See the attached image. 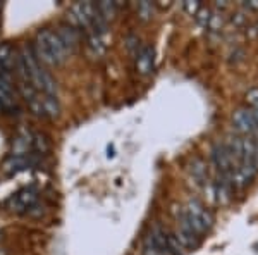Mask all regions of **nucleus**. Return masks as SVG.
I'll return each instance as SVG.
<instances>
[{
    "label": "nucleus",
    "mask_w": 258,
    "mask_h": 255,
    "mask_svg": "<svg viewBox=\"0 0 258 255\" xmlns=\"http://www.w3.org/2000/svg\"><path fill=\"white\" fill-rule=\"evenodd\" d=\"M0 11H2V4H0Z\"/></svg>",
    "instance_id": "nucleus-29"
},
{
    "label": "nucleus",
    "mask_w": 258,
    "mask_h": 255,
    "mask_svg": "<svg viewBox=\"0 0 258 255\" xmlns=\"http://www.w3.org/2000/svg\"><path fill=\"white\" fill-rule=\"evenodd\" d=\"M256 173H258V171L255 169V167L239 162V164L236 166L234 169H232V173H231V185H232V188L248 186L249 183L255 179Z\"/></svg>",
    "instance_id": "nucleus-7"
},
{
    "label": "nucleus",
    "mask_w": 258,
    "mask_h": 255,
    "mask_svg": "<svg viewBox=\"0 0 258 255\" xmlns=\"http://www.w3.org/2000/svg\"><path fill=\"white\" fill-rule=\"evenodd\" d=\"M107 156H109V157H114V148L109 147V154H107Z\"/></svg>",
    "instance_id": "nucleus-28"
},
{
    "label": "nucleus",
    "mask_w": 258,
    "mask_h": 255,
    "mask_svg": "<svg viewBox=\"0 0 258 255\" xmlns=\"http://www.w3.org/2000/svg\"><path fill=\"white\" fill-rule=\"evenodd\" d=\"M182 9H184L186 14L197 16V14H198V11L202 9V4L197 2V0H188V2L182 4Z\"/></svg>",
    "instance_id": "nucleus-21"
},
{
    "label": "nucleus",
    "mask_w": 258,
    "mask_h": 255,
    "mask_svg": "<svg viewBox=\"0 0 258 255\" xmlns=\"http://www.w3.org/2000/svg\"><path fill=\"white\" fill-rule=\"evenodd\" d=\"M244 98H246L248 106H251V109H258V88H249Z\"/></svg>",
    "instance_id": "nucleus-22"
},
{
    "label": "nucleus",
    "mask_w": 258,
    "mask_h": 255,
    "mask_svg": "<svg viewBox=\"0 0 258 255\" xmlns=\"http://www.w3.org/2000/svg\"><path fill=\"white\" fill-rule=\"evenodd\" d=\"M57 35H59L60 41L64 43L66 50L71 54L74 52V50L78 48V45H80V33H78L76 28L73 26H60L59 31H57Z\"/></svg>",
    "instance_id": "nucleus-9"
},
{
    "label": "nucleus",
    "mask_w": 258,
    "mask_h": 255,
    "mask_svg": "<svg viewBox=\"0 0 258 255\" xmlns=\"http://www.w3.org/2000/svg\"><path fill=\"white\" fill-rule=\"evenodd\" d=\"M177 226L179 228H177L176 236H177V240L181 241V245L184 246V250H197L200 246V238L202 236H198L197 233H195V229L191 228L184 211L177 216Z\"/></svg>",
    "instance_id": "nucleus-4"
},
{
    "label": "nucleus",
    "mask_w": 258,
    "mask_h": 255,
    "mask_svg": "<svg viewBox=\"0 0 258 255\" xmlns=\"http://www.w3.org/2000/svg\"><path fill=\"white\" fill-rule=\"evenodd\" d=\"M153 48L152 47H143L141 52L136 57V69L140 74H150L153 71Z\"/></svg>",
    "instance_id": "nucleus-11"
},
{
    "label": "nucleus",
    "mask_w": 258,
    "mask_h": 255,
    "mask_svg": "<svg viewBox=\"0 0 258 255\" xmlns=\"http://www.w3.org/2000/svg\"><path fill=\"white\" fill-rule=\"evenodd\" d=\"M138 16L143 21H148L153 18V4L150 2H140L138 4Z\"/></svg>",
    "instance_id": "nucleus-18"
},
{
    "label": "nucleus",
    "mask_w": 258,
    "mask_h": 255,
    "mask_svg": "<svg viewBox=\"0 0 258 255\" xmlns=\"http://www.w3.org/2000/svg\"><path fill=\"white\" fill-rule=\"evenodd\" d=\"M210 16H212V11L209 9V7H202V9L198 11V14L195 16V18H197L200 26H202V28H207V26H209Z\"/></svg>",
    "instance_id": "nucleus-19"
},
{
    "label": "nucleus",
    "mask_w": 258,
    "mask_h": 255,
    "mask_svg": "<svg viewBox=\"0 0 258 255\" xmlns=\"http://www.w3.org/2000/svg\"><path fill=\"white\" fill-rule=\"evenodd\" d=\"M167 253L169 255H184L186 250L177 240L176 233H167Z\"/></svg>",
    "instance_id": "nucleus-16"
},
{
    "label": "nucleus",
    "mask_w": 258,
    "mask_h": 255,
    "mask_svg": "<svg viewBox=\"0 0 258 255\" xmlns=\"http://www.w3.org/2000/svg\"><path fill=\"white\" fill-rule=\"evenodd\" d=\"M232 123H234V128L244 136H251L256 129L251 111H246V109H238V111L232 114Z\"/></svg>",
    "instance_id": "nucleus-8"
},
{
    "label": "nucleus",
    "mask_w": 258,
    "mask_h": 255,
    "mask_svg": "<svg viewBox=\"0 0 258 255\" xmlns=\"http://www.w3.org/2000/svg\"><path fill=\"white\" fill-rule=\"evenodd\" d=\"M224 145H226V148H227L229 156L232 157V161L239 164L241 159H243V138L231 135V136H227V141Z\"/></svg>",
    "instance_id": "nucleus-13"
},
{
    "label": "nucleus",
    "mask_w": 258,
    "mask_h": 255,
    "mask_svg": "<svg viewBox=\"0 0 258 255\" xmlns=\"http://www.w3.org/2000/svg\"><path fill=\"white\" fill-rule=\"evenodd\" d=\"M0 111H2V106H0Z\"/></svg>",
    "instance_id": "nucleus-30"
},
{
    "label": "nucleus",
    "mask_w": 258,
    "mask_h": 255,
    "mask_svg": "<svg viewBox=\"0 0 258 255\" xmlns=\"http://www.w3.org/2000/svg\"><path fill=\"white\" fill-rule=\"evenodd\" d=\"M212 161H214L215 167L219 169L220 176H227L231 178V173L232 169H234V161H232V157L229 156L227 148L224 143H214V147H212Z\"/></svg>",
    "instance_id": "nucleus-6"
},
{
    "label": "nucleus",
    "mask_w": 258,
    "mask_h": 255,
    "mask_svg": "<svg viewBox=\"0 0 258 255\" xmlns=\"http://www.w3.org/2000/svg\"><path fill=\"white\" fill-rule=\"evenodd\" d=\"M38 202V193L35 188H23L18 193H14L9 198V209L16 212H28L33 206Z\"/></svg>",
    "instance_id": "nucleus-5"
},
{
    "label": "nucleus",
    "mask_w": 258,
    "mask_h": 255,
    "mask_svg": "<svg viewBox=\"0 0 258 255\" xmlns=\"http://www.w3.org/2000/svg\"><path fill=\"white\" fill-rule=\"evenodd\" d=\"M256 30H258V24H256Z\"/></svg>",
    "instance_id": "nucleus-31"
},
{
    "label": "nucleus",
    "mask_w": 258,
    "mask_h": 255,
    "mask_svg": "<svg viewBox=\"0 0 258 255\" xmlns=\"http://www.w3.org/2000/svg\"><path fill=\"white\" fill-rule=\"evenodd\" d=\"M97 9L102 14V18L109 23V21L114 19L115 12H117V6H115V2H100L97 4Z\"/></svg>",
    "instance_id": "nucleus-17"
},
{
    "label": "nucleus",
    "mask_w": 258,
    "mask_h": 255,
    "mask_svg": "<svg viewBox=\"0 0 258 255\" xmlns=\"http://www.w3.org/2000/svg\"><path fill=\"white\" fill-rule=\"evenodd\" d=\"M243 7H246L248 11L258 12V0H249V2H244Z\"/></svg>",
    "instance_id": "nucleus-27"
},
{
    "label": "nucleus",
    "mask_w": 258,
    "mask_h": 255,
    "mask_svg": "<svg viewBox=\"0 0 258 255\" xmlns=\"http://www.w3.org/2000/svg\"><path fill=\"white\" fill-rule=\"evenodd\" d=\"M33 147L36 148L38 154H45L48 150V143H47V138L43 135H35L33 136Z\"/></svg>",
    "instance_id": "nucleus-20"
},
{
    "label": "nucleus",
    "mask_w": 258,
    "mask_h": 255,
    "mask_svg": "<svg viewBox=\"0 0 258 255\" xmlns=\"http://www.w3.org/2000/svg\"><path fill=\"white\" fill-rule=\"evenodd\" d=\"M33 162H35L33 154H30V156H23V157L11 156L6 161V164H4V169H6L9 174H16V173H19V171H24L30 166H33Z\"/></svg>",
    "instance_id": "nucleus-10"
},
{
    "label": "nucleus",
    "mask_w": 258,
    "mask_h": 255,
    "mask_svg": "<svg viewBox=\"0 0 258 255\" xmlns=\"http://www.w3.org/2000/svg\"><path fill=\"white\" fill-rule=\"evenodd\" d=\"M127 48H129V52H131L133 56L138 57V54L141 52L140 38H138V36H129V38H127Z\"/></svg>",
    "instance_id": "nucleus-23"
},
{
    "label": "nucleus",
    "mask_w": 258,
    "mask_h": 255,
    "mask_svg": "<svg viewBox=\"0 0 258 255\" xmlns=\"http://www.w3.org/2000/svg\"><path fill=\"white\" fill-rule=\"evenodd\" d=\"M35 54L40 62L48 66L62 64L69 56V52L66 50L64 43L59 38V35L53 33L52 30H41L36 35Z\"/></svg>",
    "instance_id": "nucleus-1"
},
{
    "label": "nucleus",
    "mask_w": 258,
    "mask_h": 255,
    "mask_svg": "<svg viewBox=\"0 0 258 255\" xmlns=\"http://www.w3.org/2000/svg\"><path fill=\"white\" fill-rule=\"evenodd\" d=\"M69 21L73 23V28H83L86 33L91 30V24H93V18H95V4L91 2H78L71 7L69 14H68Z\"/></svg>",
    "instance_id": "nucleus-3"
},
{
    "label": "nucleus",
    "mask_w": 258,
    "mask_h": 255,
    "mask_svg": "<svg viewBox=\"0 0 258 255\" xmlns=\"http://www.w3.org/2000/svg\"><path fill=\"white\" fill-rule=\"evenodd\" d=\"M105 48H107L105 35H100V33L90 31L88 33V52L91 54V56H93V57L103 56Z\"/></svg>",
    "instance_id": "nucleus-12"
},
{
    "label": "nucleus",
    "mask_w": 258,
    "mask_h": 255,
    "mask_svg": "<svg viewBox=\"0 0 258 255\" xmlns=\"http://www.w3.org/2000/svg\"><path fill=\"white\" fill-rule=\"evenodd\" d=\"M184 214L198 236L207 235L214 226V217H212L210 211L205 209V206H202L198 200H189L184 209Z\"/></svg>",
    "instance_id": "nucleus-2"
},
{
    "label": "nucleus",
    "mask_w": 258,
    "mask_h": 255,
    "mask_svg": "<svg viewBox=\"0 0 258 255\" xmlns=\"http://www.w3.org/2000/svg\"><path fill=\"white\" fill-rule=\"evenodd\" d=\"M232 23L236 24V26H243L244 23H246V16L243 14V12H236L234 16H232Z\"/></svg>",
    "instance_id": "nucleus-26"
},
{
    "label": "nucleus",
    "mask_w": 258,
    "mask_h": 255,
    "mask_svg": "<svg viewBox=\"0 0 258 255\" xmlns=\"http://www.w3.org/2000/svg\"><path fill=\"white\" fill-rule=\"evenodd\" d=\"M193 173L197 174L198 178H203L207 174V169H205V164L202 161H195L193 162Z\"/></svg>",
    "instance_id": "nucleus-25"
},
{
    "label": "nucleus",
    "mask_w": 258,
    "mask_h": 255,
    "mask_svg": "<svg viewBox=\"0 0 258 255\" xmlns=\"http://www.w3.org/2000/svg\"><path fill=\"white\" fill-rule=\"evenodd\" d=\"M143 255H165V253L159 252V250L153 246L152 241H150V238H147V240H145V252H143Z\"/></svg>",
    "instance_id": "nucleus-24"
},
{
    "label": "nucleus",
    "mask_w": 258,
    "mask_h": 255,
    "mask_svg": "<svg viewBox=\"0 0 258 255\" xmlns=\"http://www.w3.org/2000/svg\"><path fill=\"white\" fill-rule=\"evenodd\" d=\"M224 23H226L224 12L222 11H215V12L212 11V16H210V21H209V26H207V30L212 31V33H219L224 28Z\"/></svg>",
    "instance_id": "nucleus-15"
},
{
    "label": "nucleus",
    "mask_w": 258,
    "mask_h": 255,
    "mask_svg": "<svg viewBox=\"0 0 258 255\" xmlns=\"http://www.w3.org/2000/svg\"><path fill=\"white\" fill-rule=\"evenodd\" d=\"M43 111H45V116H50V118L59 116L60 106H59V100H57V97L43 95Z\"/></svg>",
    "instance_id": "nucleus-14"
}]
</instances>
